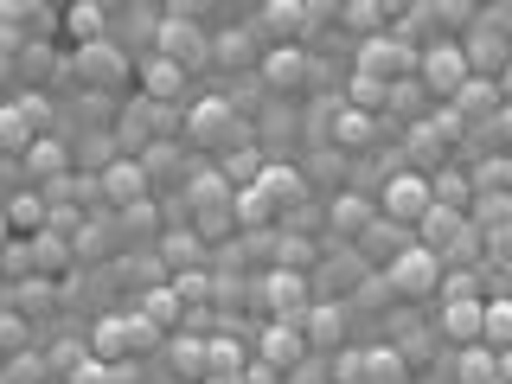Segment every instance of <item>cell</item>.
<instances>
[{"mask_svg": "<svg viewBox=\"0 0 512 384\" xmlns=\"http://www.w3.org/2000/svg\"><path fill=\"white\" fill-rule=\"evenodd\" d=\"M205 52H212V39H205V26H199V7H167V13H160V26H154V58H167V64H180V71H192Z\"/></svg>", "mask_w": 512, "mask_h": 384, "instance_id": "6da1fadb", "label": "cell"}, {"mask_svg": "<svg viewBox=\"0 0 512 384\" xmlns=\"http://www.w3.org/2000/svg\"><path fill=\"white\" fill-rule=\"evenodd\" d=\"M384 295H397V301H423V295H436V282H442V263L429 256L423 244H404L384 263Z\"/></svg>", "mask_w": 512, "mask_h": 384, "instance_id": "7a4b0ae2", "label": "cell"}, {"mask_svg": "<svg viewBox=\"0 0 512 384\" xmlns=\"http://www.w3.org/2000/svg\"><path fill=\"white\" fill-rule=\"evenodd\" d=\"M64 71H71L84 90H122L128 77H135V58H128L116 39H96V45H84V52L64 64Z\"/></svg>", "mask_w": 512, "mask_h": 384, "instance_id": "3957f363", "label": "cell"}, {"mask_svg": "<svg viewBox=\"0 0 512 384\" xmlns=\"http://www.w3.org/2000/svg\"><path fill=\"white\" fill-rule=\"evenodd\" d=\"M154 340H160V333H154L141 314H109L103 327L90 333V346H96V365H122L128 352H148Z\"/></svg>", "mask_w": 512, "mask_h": 384, "instance_id": "277c9868", "label": "cell"}, {"mask_svg": "<svg viewBox=\"0 0 512 384\" xmlns=\"http://www.w3.org/2000/svg\"><path fill=\"white\" fill-rule=\"evenodd\" d=\"M186 199H192V212H199V218H192V237H199V244H205V237H224V224H231V186H224L212 167L192 173Z\"/></svg>", "mask_w": 512, "mask_h": 384, "instance_id": "5b68a950", "label": "cell"}, {"mask_svg": "<svg viewBox=\"0 0 512 384\" xmlns=\"http://www.w3.org/2000/svg\"><path fill=\"white\" fill-rule=\"evenodd\" d=\"M352 77H372V84L391 90V84H404V77H416V52L397 45L391 32H378V39L359 45V71H352Z\"/></svg>", "mask_w": 512, "mask_h": 384, "instance_id": "8992f818", "label": "cell"}, {"mask_svg": "<svg viewBox=\"0 0 512 384\" xmlns=\"http://www.w3.org/2000/svg\"><path fill=\"white\" fill-rule=\"evenodd\" d=\"M429 212V180L410 167H397L391 180H384V224H397V231H416Z\"/></svg>", "mask_w": 512, "mask_h": 384, "instance_id": "52a82bcc", "label": "cell"}, {"mask_svg": "<svg viewBox=\"0 0 512 384\" xmlns=\"http://www.w3.org/2000/svg\"><path fill=\"white\" fill-rule=\"evenodd\" d=\"M416 77H423V96H455L468 84V58H461V45H429V52H416Z\"/></svg>", "mask_w": 512, "mask_h": 384, "instance_id": "ba28073f", "label": "cell"}, {"mask_svg": "<svg viewBox=\"0 0 512 384\" xmlns=\"http://www.w3.org/2000/svg\"><path fill=\"white\" fill-rule=\"evenodd\" d=\"M256 365H269V372H301V365H308V340H301L295 320H276V327L256 340Z\"/></svg>", "mask_w": 512, "mask_h": 384, "instance_id": "9c48e42d", "label": "cell"}, {"mask_svg": "<svg viewBox=\"0 0 512 384\" xmlns=\"http://www.w3.org/2000/svg\"><path fill=\"white\" fill-rule=\"evenodd\" d=\"M263 301H269V314L276 320H301L314 308L308 301V276H301V269H269L263 276Z\"/></svg>", "mask_w": 512, "mask_h": 384, "instance_id": "30bf717a", "label": "cell"}, {"mask_svg": "<svg viewBox=\"0 0 512 384\" xmlns=\"http://www.w3.org/2000/svg\"><path fill=\"white\" fill-rule=\"evenodd\" d=\"M333 7H320V0H269L263 13H256V26H269V32H288V39H295V32H314L320 20H327ZM250 26V32H256Z\"/></svg>", "mask_w": 512, "mask_h": 384, "instance_id": "8fae6325", "label": "cell"}, {"mask_svg": "<svg viewBox=\"0 0 512 384\" xmlns=\"http://www.w3.org/2000/svg\"><path fill=\"white\" fill-rule=\"evenodd\" d=\"M135 77H141V103H180V96H186V71H180V64H167V58H141L135 64Z\"/></svg>", "mask_w": 512, "mask_h": 384, "instance_id": "7c38bea8", "label": "cell"}, {"mask_svg": "<svg viewBox=\"0 0 512 384\" xmlns=\"http://www.w3.org/2000/svg\"><path fill=\"white\" fill-rule=\"evenodd\" d=\"M448 109H455L461 122H500V84H487V77H468V84L448 96Z\"/></svg>", "mask_w": 512, "mask_h": 384, "instance_id": "4fadbf2b", "label": "cell"}, {"mask_svg": "<svg viewBox=\"0 0 512 384\" xmlns=\"http://www.w3.org/2000/svg\"><path fill=\"white\" fill-rule=\"evenodd\" d=\"M256 71H263L276 90H301V84L314 77V58L301 52V45H276V52H269L263 64H256Z\"/></svg>", "mask_w": 512, "mask_h": 384, "instance_id": "5bb4252c", "label": "cell"}, {"mask_svg": "<svg viewBox=\"0 0 512 384\" xmlns=\"http://www.w3.org/2000/svg\"><path fill=\"white\" fill-rule=\"evenodd\" d=\"M474 186H468V167H436L429 173V205H442V212H468Z\"/></svg>", "mask_w": 512, "mask_h": 384, "instance_id": "9a60e30c", "label": "cell"}, {"mask_svg": "<svg viewBox=\"0 0 512 384\" xmlns=\"http://www.w3.org/2000/svg\"><path fill=\"white\" fill-rule=\"evenodd\" d=\"M141 192H148V180H141V167L135 160H116V167H103V199L109 205H141Z\"/></svg>", "mask_w": 512, "mask_h": 384, "instance_id": "2e32d148", "label": "cell"}, {"mask_svg": "<svg viewBox=\"0 0 512 384\" xmlns=\"http://www.w3.org/2000/svg\"><path fill=\"white\" fill-rule=\"evenodd\" d=\"M455 384H500V352L461 346V352H455Z\"/></svg>", "mask_w": 512, "mask_h": 384, "instance_id": "e0dca14e", "label": "cell"}, {"mask_svg": "<svg viewBox=\"0 0 512 384\" xmlns=\"http://www.w3.org/2000/svg\"><path fill=\"white\" fill-rule=\"evenodd\" d=\"M340 26L359 32V45H365V39H378V32L391 26V7H384V0H352V7H340Z\"/></svg>", "mask_w": 512, "mask_h": 384, "instance_id": "ac0fdd59", "label": "cell"}, {"mask_svg": "<svg viewBox=\"0 0 512 384\" xmlns=\"http://www.w3.org/2000/svg\"><path fill=\"white\" fill-rule=\"evenodd\" d=\"M64 13H71V20H64V26H71L77 52H84V45H96V39H109V13L96 7V0H77V7H64Z\"/></svg>", "mask_w": 512, "mask_h": 384, "instance_id": "d6986e66", "label": "cell"}, {"mask_svg": "<svg viewBox=\"0 0 512 384\" xmlns=\"http://www.w3.org/2000/svg\"><path fill=\"white\" fill-rule=\"evenodd\" d=\"M442 333L455 346H480V301H448V308H442Z\"/></svg>", "mask_w": 512, "mask_h": 384, "instance_id": "ffe728a7", "label": "cell"}, {"mask_svg": "<svg viewBox=\"0 0 512 384\" xmlns=\"http://www.w3.org/2000/svg\"><path fill=\"white\" fill-rule=\"evenodd\" d=\"M416 154V167L410 173H423V180H429V173H436L442 167V160H448V148H442V141L436 135H429V122H410V141H404V160Z\"/></svg>", "mask_w": 512, "mask_h": 384, "instance_id": "44dd1931", "label": "cell"}, {"mask_svg": "<svg viewBox=\"0 0 512 384\" xmlns=\"http://www.w3.org/2000/svg\"><path fill=\"white\" fill-rule=\"evenodd\" d=\"M26 167L39 173L45 186H52V180H64V173H71V148H64V141H32V148H26Z\"/></svg>", "mask_w": 512, "mask_h": 384, "instance_id": "7402d4cb", "label": "cell"}, {"mask_svg": "<svg viewBox=\"0 0 512 384\" xmlns=\"http://www.w3.org/2000/svg\"><path fill=\"white\" fill-rule=\"evenodd\" d=\"M199 237H192V231H173V237H160V250H154V263L160 269H180V276H186V269H199Z\"/></svg>", "mask_w": 512, "mask_h": 384, "instance_id": "603a6c76", "label": "cell"}, {"mask_svg": "<svg viewBox=\"0 0 512 384\" xmlns=\"http://www.w3.org/2000/svg\"><path fill=\"white\" fill-rule=\"evenodd\" d=\"M365 224H372V199H365V192H340V199H333V231L365 237Z\"/></svg>", "mask_w": 512, "mask_h": 384, "instance_id": "cb8c5ba5", "label": "cell"}, {"mask_svg": "<svg viewBox=\"0 0 512 384\" xmlns=\"http://www.w3.org/2000/svg\"><path fill=\"white\" fill-rule=\"evenodd\" d=\"M141 320H148L154 333H167V327H180V320H186V308L173 301V288H148V295H141Z\"/></svg>", "mask_w": 512, "mask_h": 384, "instance_id": "d4e9b609", "label": "cell"}, {"mask_svg": "<svg viewBox=\"0 0 512 384\" xmlns=\"http://www.w3.org/2000/svg\"><path fill=\"white\" fill-rule=\"evenodd\" d=\"M506 333H512V308L506 301H480V346L506 352Z\"/></svg>", "mask_w": 512, "mask_h": 384, "instance_id": "484cf974", "label": "cell"}, {"mask_svg": "<svg viewBox=\"0 0 512 384\" xmlns=\"http://www.w3.org/2000/svg\"><path fill=\"white\" fill-rule=\"evenodd\" d=\"M167 359H173V372H180L186 384H199V378H205V333H186V340H173Z\"/></svg>", "mask_w": 512, "mask_h": 384, "instance_id": "4316f807", "label": "cell"}, {"mask_svg": "<svg viewBox=\"0 0 512 384\" xmlns=\"http://www.w3.org/2000/svg\"><path fill=\"white\" fill-rule=\"evenodd\" d=\"M327 135L340 141V148H365V141H372V116H359V109H333Z\"/></svg>", "mask_w": 512, "mask_h": 384, "instance_id": "83f0119b", "label": "cell"}, {"mask_svg": "<svg viewBox=\"0 0 512 384\" xmlns=\"http://www.w3.org/2000/svg\"><path fill=\"white\" fill-rule=\"evenodd\" d=\"M32 141H39V135H32V122L13 103H0V154H26Z\"/></svg>", "mask_w": 512, "mask_h": 384, "instance_id": "f1b7e54d", "label": "cell"}, {"mask_svg": "<svg viewBox=\"0 0 512 384\" xmlns=\"http://www.w3.org/2000/svg\"><path fill=\"white\" fill-rule=\"evenodd\" d=\"M0 218H7V231H32V237H39L45 231V199H39V192H20Z\"/></svg>", "mask_w": 512, "mask_h": 384, "instance_id": "f546056e", "label": "cell"}, {"mask_svg": "<svg viewBox=\"0 0 512 384\" xmlns=\"http://www.w3.org/2000/svg\"><path fill=\"white\" fill-rule=\"evenodd\" d=\"M205 58H218L224 71H244V64H256V45H250V32H224V39H212Z\"/></svg>", "mask_w": 512, "mask_h": 384, "instance_id": "4dcf8cb0", "label": "cell"}, {"mask_svg": "<svg viewBox=\"0 0 512 384\" xmlns=\"http://www.w3.org/2000/svg\"><path fill=\"white\" fill-rule=\"evenodd\" d=\"M135 167H141V180H160V173H173V167H180V141H148Z\"/></svg>", "mask_w": 512, "mask_h": 384, "instance_id": "1f68e13d", "label": "cell"}, {"mask_svg": "<svg viewBox=\"0 0 512 384\" xmlns=\"http://www.w3.org/2000/svg\"><path fill=\"white\" fill-rule=\"evenodd\" d=\"M263 167H269V160H263V148H237L231 160H224V173H218V180H224V186H244V180H256Z\"/></svg>", "mask_w": 512, "mask_h": 384, "instance_id": "d6a6232c", "label": "cell"}, {"mask_svg": "<svg viewBox=\"0 0 512 384\" xmlns=\"http://www.w3.org/2000/svg\"><path fill=\"white\" fill-rule=\"evenodd\" d=\"M173 301H180V308H192V301H212V269H186V276H173Z\"/></svg>", "mask_w": 512, "mask_h": 384, "instance_id": "836d02e7", "label": "cell"}, {"mask_svg": "<svg viewBox=\"0 0 512 384\" xmlns=\"http://www.w3.org/2000/svg\"><path fill=\"white\" fill-rule=\"evenodd\" d=\"M39 263H45V276H64V269H71V244L52 237V231H39Z\"/></svg>", "mask_w": 512, "mask_h": 384, "instance_id": "e575fe53", "label": "cell"}, {"mask_svg": "<svg viewBox=\"0 0 512 384\" xmlns=\"http://www.w3.org/2000/svg\"><path fill=\"white\" fill-rule=\"evenodd\" d=\"M13 352H26V320L0 308V359H13Z\"/></svg>", "mask_w": 512, "mask_h": 384, "instance_id": "d590c367", "label": "cell"}, {"mask_svg": "<svg viewBox=\"0 0 512 384\" xmlns=\"http://www.w3.org/2000/svg\"><path fill=\"white\" fill-rule=\"evenodd\" d=\"M468 186H474V192H506V160H500V154L480 160V173H468Z\"/></svg>", "mask_w": 512, "mask_h": 384, "instance_id": "8d00e7d4", "label": "cell"}, {"mask_svg": "<svg viewBox=\"0 0 512 384\" xmlns=\"http://www.w3.org/2000/svg\"><path fill=\"white\" fill-rule=\"evenodd\" d=\"M237 384H282V378H276V372H269V365H256V359H250V365H244V372H237Z\"/></svg>", "mask_w": 512, "mask_h": 384, "instance_id": "74e56055", "label": "cell"}, {"mask_svg": "<svg viewBox=\"0 0 512 384\" xmlns=\"http://www.w3.org/2000/svg\"><path fill=\"white\" fill-rule=\"evenodd\" d=\"M52 365H64V372H77V365H84V346H58V352H52Z\"/></svg>", "mask_w": 512, "mask_h": 384, "instance_id": "f35d334b", "label": "cell"}, {"mask_svg": "<svg viewBox=\"0 0 512 384\" xmlns=\"http://www.w3.org/2000/svg\"><path fill=\"white\" fill-rule=\"evenodd\" d=\"M7 77H13V64H7V58H0V90H7Z\"/></svg>", "mask_w": 512, "mask_h": 384, "instance_id": "ab89813d", "label": "cell"}, {"mask_svg": "<svg viewBox=\"0 0 512 384\" xmlns=\"http://www.w3.org/2000/svg\"><path fill=\"white\" fill-rule=\"evenodd\" d=\"M7 237H13V231H7V218H0V250H7Z\"/></svg>", "mask_w": 512, "mask_h": 384, "instance_id": "60d3db41", "label": "cell"}]
</instances>
